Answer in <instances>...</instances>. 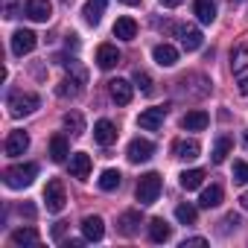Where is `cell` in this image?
<instances>
[{
	"label": "cell",
	"instance_id": "obj_30",
	"mask_svg": "<svg viewBox=\"0 0 248 248\" xmlns=\"http://www.w3.org/2000/svg\"><path fill=\"white\" fill-rule=\"evenodd\" d=\"M120 181H123V175H120V170H105L102 175H99V190H105V193H111V190H117L120 187Z\"/></svg>",
	"mask_w": 248,
	"mask_h": 248
},
{
	"label": "cell",
	"instance_id": "obj_17",
	"mask_svg": "<svg viewBox=\"0 0 248 248\" xmlns=\"http://www.w3.org/2000/svg\"><path fill=\"white\" fill-rule=\"evenodd\" d=\"M70 175L79 178V181H85V178L91 175V155L73 152V155H70Z\"/></svg>",
	"mask_w": 248,
	"mask_h": 248
},
{
	"label": "cell",
	"instance_id": "obj_9",
	"mask_svg": "<svg viewBox=\"0 0 248 248\" xmlns=\"http://www.w3.org/2000/svg\"><path fill=\"white\" fill-rule=\"evenodd\" d=\"M108 93H111V99H114L117 105H129L135 88H132V82H126V79H111V82H108Z\"/></svg>",
	"mask_w": 248,
	"mask_h": 248
},
{
	"label": "cell",
	"instance_id": "obj_27",
	"mask_svg": "<svg viewBox=\"0 0 248 248\" xmlns=\"http://www.w3.org/2000/svg\"><path fill=\"white\" fill-rule=\"evenodd\" d=\"M102 12H105V0H88L85 3V21L91 24V27H96L99 21H102Z\"/></svg>",
	"mask_w": 248,
	"mask_h": 248
},
{
	"label": "cell",
	"instance_id": "obj_33",
	"mask_svg": "<svg viewBox=\"0 0 248 248\" xmlns=\"http://www.w3.org/2000/svg\"><path fill=\"white\" fill-rule=\"evenodd\" d=\"M196 216H199V213H196L193 204H178V207H175V219H178L181 225H193Z\"/></svg>",
	"mask_w": 248,
	"mask_h": 248
},
{
	"label": "cell",
	"instance_id": "obj_16",
	"mask_svg": "<svg viewBox=\"0 0 248 248\" xmlns=\"http://www.w3.org/2000/svg\"><path fill=\"white\" fill-rule=\"evenodd\" d=\"M82 233H85L88 242H99L105 236V222L99 216H85L82 219Z\"/></svg>",
	"mask_w": 248,
	"mask_h": 248
},
{
	"label": "cell",
	"instance_id": "obj_1",
	"mask_svg": "<svg viewBox=\"0 0 248 248\" xmlns=\"http://www.w3.org/2000/svg\"><path fill=\"white\" fill-rule=\"evenodd\" d=\"M6 105H9V114L12 117H27L35 108H41V96L32 93V91H12L9 99H6Z\"/></svg>",
	"mask_w": 248,
	"mask_h": 248
},
{
	"label": "cell",
	"instance_id": "obj_32",
	"mask_svg": "<svg viewBox=\"0 0 248 248\" xmlns=\"http://www.w3.org/2000/svg\"><path fill=\"white\" fill-rule=\"evenodd\" d=\"M132 82H135V85H138V88H140V91H143L146 96H149V93L155 91V88H152V76H149L146 70H140V67L135 70V76H132Z\"/></svg>",
	"mask_w": 248,
	"mask_h": 248
},
{
	"label": "cell",
	"instance_id": "obj_14",
	"mask_svg": "<svg viewBox=\"0 0 248 248\" xmlns=\"http://www.w3.org/2000/svg\"><path fill=\"white\" fill-rule=\"evenodd\" d=\"M117 231L123 236H135L140 231V210H126V213L117 219Z\"/></svg>",
	"mask_w": 248,
	"mask_h": 248
},
{
	"label": "cell",
	"instance_id": "obj_39",
	"mask_svg": "<svg viewBox=\"0 0 248 248\" xmlns=\"http://www.w3.org/2000/svg\"><path fill=\"white\" fill-rule=\"evenodd\" d=\"M21 213H27V216L32 219V216H35V207H32V204H21Z\"/></svg>",
	"mask_w": 248,
	"mask_h": 248
},
{
	"label": "cell",
	"instance_id": "obj_2",
	"mask_svg": "<svg viewBox=\"0 0 248 248\" xmlns=\"http://www.w3.org/2000/svg\"><path fill=\"white\" fill-rule=\"evenodd\" d=\"M35 178H38V167H35V164H15V167H9V170L3 172V181H6V187H12V190H24V187H30Z\"/></svg>",
	"mask_w": 248,
	"mask_h": 248
},
{
	"label": "cell",
	"instance_id": "obj_34",
	"mask_svg": "<svg viewBox=\"0 0 248 248\" xmlns=\"http://www.w3.org/2000/svg\"><path fill=\"white\" fill-rule=\"evenodd\" d=\"M233 181L236 184H245L248 181V164L245 161H233Z\"/></svg>",
	"mask_w": 248,
	"mask_h": 248
},
{
	"label": "cell",
	"instance_id": "obj_3",
	"mask_svg": "<svg viewBox=\"0 0 248 248\" xmlns=\"http://www.w3.org/2000/svg\"><path fill=\"white\" fill-rule=\"evenodd\" d=\"M161 187H164L161 175H158V172H146V175H140L135 196H138V202L146 207V204H155V202H158V196H161Z\"/></svg>",
	"mask_w": 248,
	"mask_h": 248
},
{
	"label": "cell",
	"instance_id": "obj_40",
	"mask_svg": "<svg viewBox=\"0 0 248 248\" xmlns=\"http://www.w3.org/2000/svg\"><path fill=\"white\" fill-rule=\"evenodd\" d=\"M239 204H242V210H248V193H242V196H239Z\"/></svg>",
	"mask_w": 248,
	"mask_h": 248
},
{
	"label": "cell",
	"instance_id": "obj_24",
	"mask_svg": "<svg viewBox=\"0 0 248 248\" xmlns=\"http://www.w3.org/2000/svg\"><path fill=\"white\" fill-rule=\"evenodd\" d=\"M231 149H233V140H231L228 135L216 138V143H213V152H210V161H213V164H222V161L231 155Z\"/></svg>",
	"mask_w": 248,
	"mask_h": 248
},
{
	"label": "cell",
	"instance_id": "obj_5",
	"mask_svg": "<svg viewBox=\"0 0 248 248\" xmlns=\"http://www.w3.org/2000/svg\"><path fill=\"white\" fill-rule=\"evenodd\" d=\"M24 15L35 24H47L53 18V3L50 0H27L24 3Z\"/></svg>",
	"mask_w": 248,
	"mask_h": 248
},
{
	"label": "cell",
	"instance_id": "obj_36",
	"mask_svg": "<svg viewBox=\"0 0 248 248\" xmlns=\"http://www.w3.org/2000/svg\"><path fill=\"white\" fill-rule=\"evenodd\" d=\"M193 245H207V239L204 236H190V239L181 242V248H193Z\"/></svg>",
	"mask_w": 248,
	"mask_h": 248
},
{
	"label": "cell",
	"instance_id": "obj_10",
	"mask_svg": "<svg viewBox=\"0 0 248 248\" xmlns=\"http://www.w3.org/2000/svg\"><path fill=\"white\" fill-rule=\"evenodd\" d=\"M3 149H6V155H9V158H21V155L30 149V135H27V132H9V138H6V143H3Z\"/></svg>",
	"mask_w": 248,
	"mask_h": 248
},
{
	"label": "cell",
	"instance_id": "obj_35",
	"mask_svg": "<svg viewBox=\"0 0 248 248\" xmlns=\"http://www.w3.org/2000/svg\"><path fill=\"white\" fill-rule=\"evenodd\" d=\"M222 225H225V231H228V228H233V231H236V228H239V225H242V219H239V216H236V213H228V216H225V219H222Z\"/></svg>",
	"mask_w": 248,
	"mask_h": 248
},
{
	"label": "cell",
	"instance_id": "obj_31",
	"mask_svg": "<svg viewBox=\"0 0 248 248\" xmlns=\"http://www.w3.org/2000/svg\"><path fill=\"white\" fill-rule=\"evenodd\" d=\"M231 70H233L236 76H242V73L248 70V47H239V50L231 53Z\"/></svg>",
	"mask_w": 248,
	"mask_h": 248
},
{
	"label": "cell",
	"instance_id": "obj_42",
	"mask_svg": "<svg viewBox=\"0 0 248 248\" xmlns=\"http://www.w3.org/2000/svg\"><path fill=\"white\" fill-rule=\"evenodd\" d=\"M242 143H245V149H248V129H245V135H242Z\"/></svg>",
	"mask_w": 248,
	"mask_h": 248
},
{
	"label": "cell",
	"instance_id": "obj_29",
	"mask_svg": "<svg viewBox=\"0 0 248 248\" xmlns=\"http://www.w3.org/2000/svg\"><path fill=\"white\" fill-rule=\"evenodd\" d=\"M204 181V170H184L181 172V187L190 193V190H199Z\"/></svg>",
	"mask_w": 248,
	"mask_h": 248
},
{
	"label": "cell",
	"instance_id": "obj_28",
	"mask_svg": "<svg viewBox=\"0 0 248 248\" xmlns=\"http://www.w3.org/2000/svg\"><path fill=\"white\" fill-rule=\"evenodd\" d=\"M64 129H67L73 138L85 135V120H82V114H79V111H67V114H64Z\"/></svg>",
	"mask_w": 248,
	"mask_h": 248
},
{
	"label": "cell",
	"instance_id": "obj_13",
	"mask_svg": "<svg viewBox=\"0 0 248 248\" xmlns=\"http://www.w3.org/2000/svg\"><path fill=\"white\" fill-rule=\"evenodd\" d=\"M114 38H120V41H135V38H138V21L129 18V15L117 18V24H114Z\"/></svg>",
	"mask_w": 248,
	"mask_h": 248
},
{
	"label": "cell",
	"instance_id": "obj_19",
	"mask_svg": "<svg viewBox=\"0 0 248 248\" xmlns=\"http://www.w3.org/2000/svg\"><path fill=\"white\" fill-rule=\"evenodd\" d=\"M172 152H175V158H181V161H196V158L202 155V146H199V140H175Z\"/></svg>",
	"mask_w": 248,
	"mask_h": 248
},
{
	"label": "cell",
	"instance_id": "obj_8",
	"mask_svg": "<svg viewBox=\"0 0 248 248\" xmlns=\"http://www.w3.org/2000/svg\"><path fill=\"white\" fill-rule=\"evenodd\" d=\"M164 120H167V108H164V105H158V108H146V111H140L138 126H140V129H146V132H158V129L164 126Z\"/></svg>",
	"mask_w": 248,
	"mask_h": 248
},
{
	"label": "cell",
	"instance_id": "obj_20",
	"mask_svg": "<svg viewBox=\"0 0 248 248\" xmlns=\"http://www.w3.org/2000/svg\"><path fill=\"white\" fill-rule=\"evenodd\" d=\"M202 44H204V35H202L196 27H184V30H181V47H184L187 53H196Z\"/></svg>",
	"mask_w": 248,
	"mask_h": 248
},
{
	"label": "cell",
	"instance_id": "obj_43",
	"mask_svg": "<svg viewBox=\"0 0 248 248\" xmlns=\"http://www.w3.org/2000/svg\"><path fill=\"white\" fill-rule=\"evenodd\" d=\"M62 3H67V6H70V3H73V0H62Z\"/></svg>",
	"mask_w": 248,
	"mask_h": 248
},
{
	"label": "cell",
	"instance_id": "obj_12",
	"mask_svg": "<svg viewBox=\"0 0 248 248\" xmlns=\"http://www.w3.org/2000/svg\"><path fill=\"white\" fill-rule=\"evenodd\" d=\"M93 140L99 146H111L117 140V126L111 120H96V126H93Z\"/></svg>",
	"mask_w": 248,
	"mask_h": 248
},
{
	"label": "cell",
	"instance_id": "obj_21",
	"mask_svg": "<svg viewBox=\"0 0 248 248\" xmlns=\"http://www.w3.org/2000/svg\"><path fill=\"white\" fill-rule=\"evenodd\" d=\"M67 155H70L67 138H64V135H53V138H50V158H53L56 164H62V161H67Z\"/></svg>",
	"mask_w": 248,
	"mask_h": 248
},
{
	"label": "cell",
	"instance_id": "obj_23",
	"mask_svg": "<svg viewBox=\"0 0 248 248\" xmlns=\"http://www.w3.org/2000/svg\"><path fill=\"white\" fill-rule=\"evenodd\" d=\"M193 12H196V18L202 24H213L216 21V3H213V0H196Z\"/></svg>",
	"mask_w": 248,
	"mask_h": 248
},
{
	"label": "cell",
	"instance_id": "obj_26",
	"mask_svg": "<svg viewBox=\"0 0 248 248\" xmlns=\"http://www.w3.org/2000/svg\"><path fill=\"white\" fill-rule=\"evenodd\" d=\"M9 239H12V245H35L38 242V231L30 228V225L27 228H15Z\"/></svg>",
	"mask_w": 248,
	"mask_h": 248
},
{
	"label": "cell",
	"instance_id": "obj_7",
	"mask_svg": "<svg viewBox=\"0 0 248 248\" xmlns=\"http://www.w3.org/2000/svg\"><path fill=\"white\" fill-rule=\"evenodd\" d=\"M152 152H155V143H152V140H146V138H135V140L129 143V149H126V158H129L132 164H143V161L152 158Z\"/></svg>",
	"mask_w": 248,
	"mask_h": 248
},
{
	"label": "cell",
	"instance_id": "obj_18",
	"mask_svg": "<svg viewBox=\"0 0 248 248\" xmlns=\"http://www.w3.org/2000/svg\"><path fill=\"white\" fill-rule=\"evenodd\" d=\"M152 59H155L161 67H175V62H178V50H175L172 44H158V47L152 50Z\"/></svg>",
	"mask_w": 248,
	"mask_h": 248
},
{
	"label": "cell",
	"instance_id": "obj_4",
	"mask_svg": "<svg viewBox=\"0 0 248 248\" xmlns=\"http://www.w3.org/2000/svg\"><path fill=\"white\" fill-rule=\"evenodd\" d=\"M44 204L50 213H62L64 204H67V196H64V184L62 178H50L47 187H44Z\"/></svg>",
	"mask_w": 248,
	"mask_h": 248
},
{
	"label": "cell",
	"instance_id": "obj_15",
	"mask_svg": "<svg viewBox=\"0 0 248 248\" xmlns=\"http://www.w3.org/2000/svg\"><path fill=\"white\" fill-rule=\"evenodd\" d=\"M96 64H99L102 70L117 67V64H120V50H117L114 44H99V47H96Z\"/></svg>",
	"mask_w": 248,
	"mask_h": 248
},
{
	"label": "cell",
	"instance_id": "obj_22",
	"mask_svg": "<svg viewBox=\"0 0 248 248\" xmlns=\"http://www.w3.org/2000/svg\"><path fill=\"white\" fill-rule=\"evenodd\" d=\"M219 204H222V187H219V184H210L207 190H202V196H199V207L210 210V207H219Z\"/></svg>",
	"mask_w": 248,
	"mask_h": 248
},
{
	"label": "cell",
	"instance_id": "obj_38",
	"mask_svg": "<svg viewBox=\"0 0 248 248\" xmlns=\"http://www.w3.org/2000/svg\"><path fill=\"white\" fill-rule=\"evenodd\" d=\"M181 3H184V0H161L164 9H175V6H181Z\"/></svg>",
	"mask_w": 248,
	"mask_h": 248
},
{
	"label": "cell",
	"instance_id": "obj_6",
	"mask_svg": "<svg viewBox=\"0 0 248 248\" xmlns=\"http://www.w3.org/2000/svg\"><path fill=\"white\" fill-rule=\"evenodd\" d=\"M35 47H38V35L32 30H15V35H12V53L15 56H30Z\"/></svg>",
	"mask_w": 248,
	"mask_h": 248
},
{
	"label": "cell",
	"instance_id": "obj_25",
	"mask_svg": "<svg viewBox=\"0 0 248 248\" xmlns=\"http://www.w3.org/2000/svg\"><path fill=\"white\" fill-rule=\"evenodd\" d=\"M172 236V225H167L164 219H152L149 222V239L152 242H167Z\"/></svg>",
	"mask_w": 248,
	"mask_h": 248
},
{
	"label": "cell",
	"instance_id": "obj_41",
	"mask_svg": "<svg viewBox=\"0 0 248 248\" xmlns=\"http://www.w3.org/2000/svg\"><path fill=\"white\" fill-rule=\"evenodd\" d=\"M120 3H126V6H138L140 0H120Z\"/></svg>",
	"mask_w": 248,
	"mask_h": 248
},
{
	"label": "cell",
	"instance_id": "obj_11",
	"mask_svg": "<svg viewBox=\"0 0 248 248\" xmlns=\"http://www.w3.org/2000/svg\"><path fill=\"white\" fill-rule=\"evenodd\" d=\"M207 123H210L207 111L196 108V111H187V114L181 117V129H184V132H204V129H207Z\"/></svg>",
	"mask_w": 248,
	"mask_h": 248
},
{
	"label": "cell",
	"instance_id": "obj_37",
	"mask_svg": "<svg viewBox=\"0 0 248 248\" xmlns=\"http://www.w3.org/2000/svg\"><path fill=\"white\" fill-rule=\"evenodd\" d=\"M236 85H239V93H242V96H248V73H242Z\"/></svg>",
	"mask_w": 248,
	"mask_h": 248
}]
</instances>
